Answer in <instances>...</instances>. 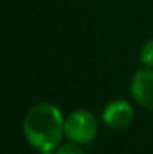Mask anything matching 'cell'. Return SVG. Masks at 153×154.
I'll use <instances>...</instances> for the list:
<instances>
[{
  "instance_id": "5",
  "label": "cell",
  "mask_w": 153,
  "mask_h": 154,
  "mask_svg": "<svg viewBox=\"0 0 153 154\" xmlns=\"http://www.w3.org/2000/svg\"><path fill=\"white\" fill-rule=\"evenodd\" d=\"M140 60L147 64V66H153V39L144 44V47L140 51Z\"/></svg>"
},
{
  "instance_id": "6",
  "label": "cell",
  "mask_w": 153,
  "mask_h": 154,
  "mask_svg": "<svg viewBox=\"0 0 153 154\" xmlns=\"http://www.w3.org/2000/svg\"><path fill=\"white\" fill-rule=\"evenodd\" d=\"M56 154H84V151L75 142H72V144H63L62 147H59Z\"/></svg>"
},
{
  "instance_id": "3",
  "label": "cell",
  "mask_w": 153,
  "mask_h": 154,
  "mask_svg": "<svg viewBox=\"0 0 153 154\" xmlns=\"http://www.w3.org/2000/svg\"><path fill=\"white\" fill-rule=\"evenodd\" d=\"M131 91L137 103L153 111V70L150 69L137 70L132 78Z\"/></svg>"
},
{
  "instance_id": "1",
  "label": "cell",
  "mask_w": 153,
  "mask_h": 154,
  "mask_svg": "<svg viewBox=\"0 0 153 154\" xmlns=\"http://www.w3.org/2000/svg\"><path fill=\"white\" fill-rule=\"evenodd\" d=\"M23 129L30 145L41 151H53L62 141L65 121L57 106L38 103L27 112Z\"/></svg>"
},
{
  "instance_id": "2",
  "label": "cell",
  "mask_w": 153,
  "mask_h": 154,
  "mask_svg": "<svg viewBox=\"0 0 153 154\" xmlns=\"http://www.w3.org/2000/svg\"><path fill=\"white\" fill-rule=\"evenodd\" d=\"M98 133V123L92 112L77 109L65 120V135L75 144H89Z\"/></svg>"
},
{
  "instance_id": "4",
  "label": "cell",
  "mask_w": 153,
  "mask_h": 154,
  "mask_svg": "<svg viewBox=\"0 0 153 154\" xmlns=\"http://www.w3.org/2000/svg\"><path fill=\"white\" fill-rule=\"evenodd\" d=\"M102 120L111 129H123L134 120V108L126 100H113L102 112Z\"/></svg>"
},
{
  "instance_id": "7",
  "label": "cell",
  "mask_w": 153,
  "mask_h": 154,
  "mask_svg": "<svg viewBox=\"0 0 153 154\" xmlns=\"http://www.w3.org/2000/svg\"><path fill=\"white\" fill-rule=\"evenodd\" d=\"M42 154H51V151H42Z\"/></svg>"
}]
</instances>
